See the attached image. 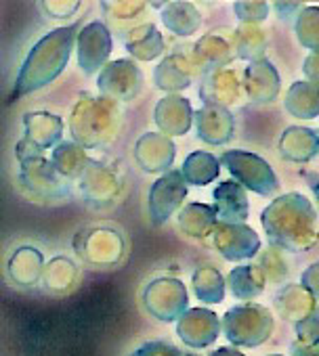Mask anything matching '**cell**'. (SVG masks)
<instances>
[{
    "instance_id": "6da1fadb",
    "label": "cell",
    "mask_w": 319,
    "mask_h": 356,
    "mask_svg": "<svg viewBox=\"0 0 319 356\" xmlns=\"http://www.w3.org/2000/svg\"><path fill=\"white\" fill-rule=\"evenodd\" d=\"M290 113L302 120L319 115V86L311 82H298L290 90Z\"/></svg>"
},
{
    "instance_id": "7a4b0ae2",
    "label": "cell",
    "mask_w": 319,
    "mask_h": 356,
    "mask_svg": "<svg viewBox=\"0 0 319 356\" xmlns=\"http://www.w3.org/2000/svg\"><path fill=\"white\" fill-rule=\"evenodd\" d=\"M215 200H217V208L221 212L223 218H229V220H244L248 216V204H246V197H244V191L240 189L235 193V197H227L223 187H219L215 191Z\"/></svg>"
},
{
    "instance_id": "3957f363",
    "label": "cell",
    "mask_w": 319,
    "mask_h": 356,
    "mask_svg": "<svg viewBox=\"0 0 319 356\" xmlns=\"http://www.w3.org/2000/svg\"><path fill=\"white\" fill-rule=\"evenodd\" d=\"M304 74L309 76L311 84H317V86H319V51L306 57V63H304Z\"/></svg>"
}]
</instances>
